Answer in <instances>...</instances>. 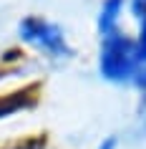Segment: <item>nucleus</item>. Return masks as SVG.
I'll list each match as a JSON object with an SVG mask.
<instances>
[{
    "label": "nucleus",
    "instance_id": "f257e3e1",
    "mask_svg": "<svg viewBox=\"0 0 146 149\" xmlns=\"http://www.w3.org/2000/svg\"><path fill=\"white\" fill-rule=\"evenodd\" d=\"M141 66L136 58V40L126 33L116 31L101 40L98 73L108 84H131L136 68Z\"/></svg>",
    "mask_w": 146,
    "mask_h": 149
},
{
    "label": "nucleus",
    "instance_id": "f03ea898",
    "mask_svg": "<svg viewBox=\"0 0 146 149\" xmlns=\"http://www.w3.org/2000/svg\"><path fill=\"white\" fill-rule=\"evenodd\" d=\"M18 36L25 46L35 48L51 58H71L73 48L66 40V33L58 23H51L40 15H28L18 23Z\"/></svg>",
    "mask_w": 146,
    "mask_h": 149
},
{
    "label": "nucleus",
    "instance_id": "7ed1b4c3",
    "mask_svg": "<svg viewBox=\"0 0 146 149\" xmlns=\"http://www.w3.org/2000/svg\"><path fill=\"white\" fill-rule=\"evenodd\" d=\"M121 10H123V0H103V5H101V10H98V18H96L101 38H106V36H111V33L118 31Z\"/></svg>",
    "mask_w": 146,
    "mask_h": 149
},
{
    "label": "nucleus",
    "instance_id": "20e7f679",
    "mask_svg": "<svg viewBox=\"0 0 146 149\" xmlns=\"http://www.w3.org/2000/svg\"><path fill=\"white\" fill-rule=\"evenodd\" d=\"M134 40H136V58H138V63H146V20L138 23V36Z\"/></svg>",
    "mask_w": 146,
    "mask_h": 149
},
{
    "label": "nucleus",
    "instance_id": "39448f33",
    "mask_svg": "<svg viewBox=\"0 0 146 149\" xmlns=\"http://www.w3.org/2000/svg\"><path fill=\"white\" fill-rule=\"evenodd\" d=\"M129 8H131V13H134V18L138 23L146 20V0H129Z\"/></svg>",
    "mask_w": 146,
    "mask_h": 149
},
{
    "label": "nucleus",
    "instance_id": "423d86ee",
    "mask_svg": "<svg viewBox=\"0 0 146 149\" xmlns=\"http://www.w3.org/2000/svg\"><path fill=\"white\" fill-rule=\"evenodd\" d=\"M131 84H134L136 88H141V91H146V63H141V66L136 68V73H134Z\"/></svg>",
    "mask_w": 146,
    "mask_h": 149
},
{
    "label": "nucleus",
    "instance_id": "0eeeda50",
    "mask_svg": "<svg viewBox=\"0 0 146 149\" xmlns=\"http://www.w3.org/2000/svg\"><path fill=\"white\" fill-rule=\"evenodd\" d=\"M116 147H118V136H113V134L106 136V139L98 144V149H116Z\"/></svg>",
    "mask_w": 146,
    "mask_h": 149
}]
</instances>
